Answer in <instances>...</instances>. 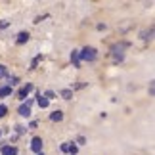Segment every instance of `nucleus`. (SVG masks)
Wrapping results in <instances>:
<instances>
[{"label":"nucleus","mask_w":155,"mask_h":155,"mask_svg":"<svg viewBox=\"0 0 155 155\" xmlns=\"http://www.w3.org/2000/svg\"><path fill=\"white\" fill-rule=\"evenodd\" d=\"M79 58L84 59V61H94V59H96V50L94 48H84L79 54Z\"/></svg>","instance_id":"obj_1"},{"label":"nucleus","mask_w":155,"mask_h":155,"mask_svg":"<svg viewBox=\"0 0 155 155\" xmlns=\"http://www.w3.org/2000/svg\"><path fill=\"white\" fill-rule=\"evenodd\" d=\"M31 147H33V151H37V153H40V150H42V138H33V142H31Z\"/></svg>","instance_id":"obj_2"},{"label":"nucleus","mask_w":155,"mask_h":155,"mask_svg":"<svg viewBox=\"0 0 155 155\" xmlns=\"http://www.w3.org/2000/svg\"><path fill=\"white\" fill-rule=\"evenodd\" d=\"M19 115H23V117H29V115H31V107H29V102L23 104V105L19 107Z\"/></svg>","instance_id":"obj_3"},{"label":"nucleus","mask_w":155,"mask_h":155,"mask_svg":"<svg viewBox=\"0 0 155 155\" xmlns=\"http://www.w3.org/2000/svg\"><path fill=\"white\" fill-rule=\"evenodd\" d=\"M2 155H17V150L14 146H6V147H2Z\"/></svg>","instance_id":"obj_4"},{"label":"nucleus","mask_w":155,"mask_h":155,"mask_svg":"<svg viewBox=\"0 0 155 155\" xmlns=\"http://www.w3.org/2000/svg\"><path fill=\"white\" fill-rule=\"evenodd\" d=\"M31 90H33V86H31V84H27V86H23V88H21V90H19V98L23 100V98H25V96H27V94H29V92H31Z\"/></svg>","instance_id":"obj_5"},{"label":"nucleus","mask_w":155,"mask_h":155,"mask_svg":"<svg viewBox=\"0 0 155 155\" xmlns=\"http://www.w3.org/2000/svg\"><path fill=\"white\" fill-rule=\"evenodd\" d=\"M50 119H52V121H61V119H63V113L61 111H54L52 115H50Z\"/></svg>","instance_id":"obj_6"},{"label":"nucleus","mask_w":155,"mask_h":155,"mask_svg":"<svg viewBox=\"0 0 155 155\" xmlns=\"http://www.w3.org/2000/svg\"><path fill=\"white\" fill-rule=\"evenodd\" d=\"M48 104H50V102H48V98L38 96V105H40V107H48Z\"/></svg>","instance_id":"obj_7"},{"label":"nucleus","mask_w":155,"mask_h":155,"mask_svg":"<svg viewBox=\"0 0 155 155\" xmlns=\"http://www.w3.org/2000/svg\"><path fill=\"white\" fill-rule=\"evenodd\" d=\"M27 38H29V35H27V33H19V37H17V42L23 44V42H27Z\"/></svg>","instance_id":"obj_8"},{"label":"nucleus","mask_w":155,"mask_h":155,"mask_svg":"<svg viewBox=\"0 0 155 155\" xmlns=\"http://www.w3.org/2000/svg\"><path fill=\"white\" fill-rule=\"evenodd\" d=\"M71 59H73V61H75V65H77V67H79V63H81V58H79V52H73V54H71Z\"/></svg>","instance_id":"obj_9"},{"label":"nucleus","mask_w":155,"mask_h":155,"mask_svg":"<svg viewBox=\"0 0 155 155\" xmlns=\"http://www.w3.org/2000/svg\"><path fill=\"white\" fill-rule=\"evenodd\" d=\"M10 94H12V88H10V86L0 88V96H10Z\"/></svg>","instance_id":"obj_10"},{"label":"nucleus","mask_w":155,"mask_h":155,"mask_svg":"<svg viewBox=\"0 0 155 155\" xmlns=\"http://www.w3.org/2000/svg\"><path fill=\"white\" fill-rule=\"evenodd\" d=\"M8 75V69H6V65H0V79H2V77H6Z\"/></svg>","instance_id":"obj_11"},{"label":"nucleus","mask_w":155,"mask_h":155,"mask_svg":"<svg viewBox=\"0 0 155 155\" xmlns=\"http://www.w3.org/2000/svg\"><path fill=\"white\" fill-rule=\"evenodd\" d=\"M6 111H8V107H6V105H0V117H4Z\"/></svg>","instance_id":"obj_12"},{"label":"nucleus","mask_w":155,"mask_h":155,"mask_svg":"<svg viewBox=\"0 0 155 155\" xmlns=\"http://www.w3.org/2000/svg\"><path fill=\"white\" fill-rule=\"evenodd\" d=\"M61 96H63V98H71V90H63Z\"/></svg>","instance_id":"obj_13"},{"label":"nucleus","mask_w":155,"mask_h":155,"mask_svg":"<svg viewBox=\"0 0 155 155\" xmlns=\"http://www.w3.org/2000/svg\"><path fill=\"white\" fill-rule=\"evenodd\" d=\"M38 155H44V153H38Z\"/></svg>","instance_id":"obj_14"}]
</instances>
